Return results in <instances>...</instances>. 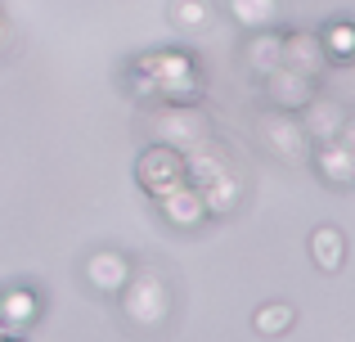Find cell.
Returning <instances> with one entry per match:
<instances>
[{
	"label": "cell",
	"instance_id": "6da1fadb",
	"mask_svg": "<svg viewBox=\"0 0 355 342\" xmlns=\"http://www.w3.org/2000/svg\"><path fill=\"white\" fill-rule=\"evenodd\" d=\"M121 86L135 104L153 108H202L207 104V72L189 45H157L126 63Z\"/></svg>",
	"mask_w": 355,
	"mask_h": 342
},
{
	"label": "cell",
	"instance_id": "7a4b0ae2",
	"mask_svg": "<svg viewBox=\"0 0 355 342\" xmlns=\"http://www.w3.org/2000/svg\"><path fill=\"white\" fill-rule=\"evenodd\" d=\"M117 307H121V320L139 334H157L166 329L171 320V307H175V293H171V280H166L162 266H135L130 280L121 284L117 293Z\"/></svg>",
	"mask_w": 355,
	"mask_h": 342
},
{
	"label": "cell",
	"instance_id": "3957f363",
	"mask_svg": "<svg viewBox=\"0 0 355 342\" xmlns=\"http://www.w3.org/2000/svg\"><path fill=\"white\" fill-rule=\"evenodd\" d=\"M257 144L288 167H306V158H311V135H306L302 117L279 113V108H266L257 117Z\"/></svg>",
	"mask_w": 355,
	"mask_h": 342
},
{
	"label": "cell",
	"instance_id": "277c9868",
	"mask_svg": "<svg viewBox=\"0 0 355 342\" xmlns=\"http://www.w3.org/2000/svg\"><path fill=\"white\" fill-rule=\"evenodd\" d=\"M135 185L148 198H162L175 185H184V149H171L162 140H148L135 153Z\"/></svg>",
	"mask_w": 355,
	"mask_h": 342
},
{
	"label": "cell",
	"instance_id": "5b68a950",
	"mask_svg": "<svg viewBox=\"0 0 355 342\" xmlns=\"http://www.w3.org/2000/svg\"><path fill=\"white\" fill-rule=\"evenodd\" d=\"M153 140L171 149H193L211 140V122L202 117V108H153Z\"/></svg>",
	"mask_w": 355,
	"mask_h": 342
},
{
	"label": "cell",
	"instance_id": "8992f818",
	"mask_svg": "<svg viewBox=\"0 0 355 342\" xmlns=\"http://www.w3.org/2000/svg\"><path fill=\"white\" fill-rule=\"evenodd\" d=\"M130 271H135V262H130L121 248H95V253L81 262V280H86V289L99 293V298H117L121 284L130 280Z\"/></svg>",
	"mask_w": 355,
	"mask_h": 342
},
{
	"label": "cell",
	"instance_id": "52a82bcc",
	"mask_svg": "<svg viewBox=\"0 0 355 342\" xmlns=\"http://www.w3.org/2000/svg\"><path fill=\"white\" fill-rule=\"evenodd\" d=\"M261 90H266L270 108H279V113H302L315 99L320 81L306 77V72H293V68H270L266 77H261Z\"/></svg>",
	"mask_w": 355,
	"mask_h": 342
},
{
	"label": "cell",
	"instance_id": "ba28073f",
	"mask_svg": "<svg viewBox=\"0 0 355 342\" xmlns=\"http://www.w3.org/2000/svg\"><path fill=\"white\" fill-rule=\"evenodd\" d=\"M302 126H306V135H311V144H329V140H342V131H347V122H351V113H347V104L342 99H333V95H320L315 90V99L302 108Z\"/></svg>",
	"mask_w": 355,
	"mask_h": 342
},
{
	"label": "cell",
	"instance_id": "9c48e42d",
	"mask_svg": "<svg viewBox=\"0 0 355 342\" xmlns=\"http://www.w3.org/2000/svg\"><path fill=\"white\" fill-rule=\"evenodd\" d=\"M41 316H45V302L32 284L18 280V284H5V289H0V325H5L9 334H27Z\"/></svg>",
	"mask_w": 355,
	"mask_h": 342
},
{
	"label": "cell",
	"instance_id": "30bf717a",
	"mask_svg": "<svg viewBox=\"0 0 355 342\" xmlns=\"http://www.w3.org/2000/svg\"><path fill=\"white\" fill-rule=\"evenodd\" d=\"M315 41H320L324 68H355V18L351 14H333L329 23H320Z\"/></svg>",
	"mask_w": 355,
	"mask_h": 342
},
{
	"label": "cell",
	"instance_id": "8fae6325",
	"mask_svg": "<svg viewBox=\"0 0 355 342\" xmlns=\"http://www.w3.org/2000/svg\"><path fill=\"white\" fill-rule=\"evenodd\" d=\"M153 203H157V216H162L171 230H180V234H193V230H202V221H207V212H202V194L193 189L189 180L175 185L171 194H162V198H153Z\"/></svg>",
	"mask_w": 355,
	"mask_h": 342
},
{
	"label": "cell",
	"instance_id": "7c38bea8",
	"mask_svg": "<svg viewBox=\"0 0 355 342\" xmlns=\"http://www.w3.org/2000/svg\"><path fill=\"white\" fill-rule=\"evenodd\" d=\"M279 68L306 72V77H320L324 59H320V41H315V27H284L279 32Z\"/></svg>",
	"mask_w": 355,
	"mask_h": 342
},
{
	"label": "cell",
	"instance_id": "4fadbf2b",
	"mask_svg": "<svg viewBox=\"0 0 355 342\" xmlns=\"http://www.w3.org/2000/svg\"><path fill=\"white\" fill-rule=\"evenodd\" d=\"M306 257L315 262L320 275H338L342 266H347V257H351V243H347V234H342V225L320 221V225L306 234Z\"/></svg>",
	"mask_w": 355,
	"mask_h": 342
},
{
	"label": "cell",
	"instance_id": "5bb4252c",
	"mask_svg": "<svg viewBox=\"0 0 355 342\" xmlns=\"http://www.w3.org/2000/svg\"><path fill=\"white\" fill-rule=\"evenodd\" d=\"M315 167L324 185H333V189H351L355 185V153L347 149L342 140H329V144H311V158H306Z\"/></svg>",
	"mask_w": 355,
	"mask_h": 342
},
{
	"label": "cell",
	"instance_id": "9a60e30c",
	"mask_svg": "<svg viewBox=\"0 0 355 342\" xmlns=\"http://www.w3.org/2000/svg\"><path fill=\"white\" fill-rule=\"evenodd\" d=\"M198 194H202V212H207V221H225V216H234V212L243 207V180H239L234 167L220 171L216 180H207Z\"/></svg>",
	"mask_w": 355,
	"mask_h": 342
},
{
	"label": "cell",
	"instance_id": "2e32d148",
	"mask_svg": "<svg viewBox=\"0 0 355 342\" xmlns=\"http://www.w3.org/2000/svg\"><path fill=\"white\" fill-rule=\"evenodd\" d=\"M293 325H297V307H293V302H284V298L261 302V307L252 311V334L266 338V342L288 338V334H293Z\"/></svg>",
	"mask_w": 355,
	"mask_h": 342
},
{
	"label": "cell",
	"instance_id": "e0dca14e",
	"mask_svg": "<svg viewBox=\"0 0 355 342\" xmlns=\"http://www.w3.org/2000/svg\"><path fill=\"white\" fill-rule=\"evenodd\" d=\"M225 9L248 36L270 32V27H279V18H284V5H279V0H225Z\"/></svg>",
	"mask_w": 355,
	"mask_h": 342
},
{
	"label": "cell",
	"instance_id": "ac0fdd59",
	"mask_svg": "<svg viewBox=\"0 0 355 342\" xmlns=\"http://www.w3.org/2000/svg\"><path fill=\"white\" fill-rule=\"evenodd\" d=\"M171 27L175 32H184V36H198V32H207L211 23H216V14H211V0H171Z\"/></svg>",
	"mask_w": 355,
	"mask_h": 342
},
{
	"label": "cell",
	"instance_id": "d6986e66",
	"mask_svg": "<svg viewBox=\"0 0 355 342\" xmlns=\"http://www.w3.org/2000/svg\"><path fill=\"white\" fill-rule=\"evenodd\" d=\"M248 68L257 72V77H266L270 68H279V27H270V32H252V41H248Z\"/></svg>",
	"mask_w": 355,
	"mask_h": 342
},
{
	"label": "cell",
	"instance_id": "ffe728a7",
	"mask_svg": "<svg viewBox=\"0 0 355 342\" xmlns=\"http://www.w3.org/2000/svg\"><path fill=\"white\" fill-rule=\"evenodd\" d=\"M342 144H347V149L355 153V117H351V122H347V131H342Z\"/></svg>",
	"mask_w": 355,
	"mask_h": 342
},
{
	"label": "cell",
	"instance_id": "44dd1931",
	"mask_svg": "<svg viewBox=\"0 0 355 342\" xmlns=\"http://www.w3.org/2000/svg\"><path fill=\"white\" fill-rule=\"evenodd\" d=\"M9 338H14V334H9V329H5V325H0V342H9Z\"/></svg>",
	"mask_w": 355,
	"mask_h": 342
},
{
	"label": "cell",
	"instance_id": "7402d4cb",
	"mask_svg": "<svg viewBox=\"0 0 355 342\" xmlns=\"http://www.w3.org/2000/svg\"><path fill=\"white\" fill-rule=\"evenodd\" d=\"M9 342H32V338H27V334H14V338H9Z\"/></svg>",
	"mask_w": 355,
	"mask_h": 342
},
{
	"label": "cell",
	"instance_id": "603a6c76",
	"mask_svg": "<svg viewBox=\"0 0 355 342\" xmlns=\"http://www.w3.org/2000/svg\"><path fill=\"white\" fill-rule=\"evenodd\" d=\"M0 23H5V9H0Z\"/></svg>",
	"mask_w": 355,
	"mask_h": 342
},
{
	"label": "cell",
	"instance_id": "cb8c5ba5",
	"mask_svg": "<svg viewBox=\"0 0 355 342\" xmlns=\"http://www.w3.org/2000/svg\"><path fill=\"white\" fill-rule=\"evenodd\" d=\"M0 36H5V23H0Z\"/></svg>",
	"mask_w": 355,
	"mask_h": 342
}]
</instances>
